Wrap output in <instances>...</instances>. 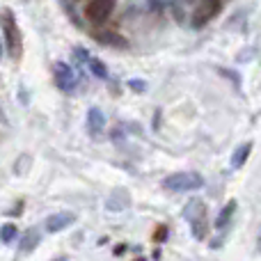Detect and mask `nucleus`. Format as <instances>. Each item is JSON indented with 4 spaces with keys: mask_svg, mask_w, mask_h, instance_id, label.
Returning a JSON list of instances; mask_svg holds the SVG:
<instances>
[{
    "mask_svg": "<svg viewBox=\"0 0 261 261\" xmlns=\"http://www.w3.org/2000/svg\"><path fill=\"white\" fill-rule=\"evenodd\" d=\"M218 12H220V0H199L197 9H195V14H193V25L195 28L206 25Z\"/></svg>",
    "mask_w": 261,
    "mask_h": 261,
    "instance_id": "5",
    "label": "nucleus"
},
{
    "mask_svg": "<svg viewBox=\"0 0 261 261\" xmlns=\"http://www.w3.org/2000/svg\"><path fill=\"white\" fill-rule=\"evenodd\" d=\"M250 151H252V142H243L234 153H231V167H243L248 161Z\"/></svg>",
    "mask_w": 261,
    "mask_h": 261,
    "instance_id": "10",
    "label": "nucleus"
},
{
    "mask_svg": "<svg viewBox=\"0 0 261 261\" xmlns=\"http://www.w3.org/2000/svg\"><path fill=\"white\" fill-rule=\"evenodd\" d=\"M90 67H92V71H94V76H99V78H106V76H108L106 67L99 62V60H90Z\"/></svg>",
    "mask_w": 261,
    "mask_h": 261,
    "instance_id": "14",
    "label": "nucleus"
},
{
    "mask_svg": "<svg viewBox=\"0 0 261 261\" xmlns=\"http://www.w3.org/2000/svg\"><path fill=\"white\" fill-rule=\"evenodd\" d=\"M87 128H90L92 135H99L101 130L106 128V117L99 108H92L90 113H87Z\"/></svg>",
    "mask_w": 261,
    "mask_h": 261,
    "instance_id": "8",
    "label": "nucleus"
},
{
    "mask_svg": "<svg viewBox=\"0 0 261 261\" xmlns=\"http://www.w3.org/2000/svg\"><path fill=\"white\" fill-rule=\"evenodd\" d=\"M184 218L190 222V229H193V236L197 241L206 239L208 234V211L206 204L202 199H190L184 208Z\"/></svg>",
    "mask_w": 261,
    "mask_h": 261,
    "instance_id": "1",
    "label": "nucleus"
},
{
    "mask_svg": "<svg viewBox=\"0 0 261 261\" xmlns=\"http://www.w3.org/2000/svg\"><path fill=\"white\" fill-rule=\"evenodd\" d=\"M3 37H5L7 53L12 55L14 60H21V53H23V35H21V28H18L16 16H14L12 9H5V14H3Z\"/></svg>",
    "mask_w": 261,
    "mask_h": 261,
    "instance_id": "2",
    "label": "nucleus"
},
{
    "mask_svg": "<svg viewBox=\"0 0 261 261\" xmlns=\"http://www.w3.org/2000/svg\"><path fill=\"white\" fill-rule=\"evenodd\" d=\"M115 9V0H90L85 7V16L90 23H103L110 18V14H113Z\"/></svg>",
    "mask_w": 261,
    "mask_h": 261,
    "instance_id": "4",
    "label": "nucleus"
},
{
    "mask_svg": "<svg viewBox=\"0 0 261 261\" xmlns=\"http://www.w3.org/2000/svg\"><path fill=\"white\" fill-rule=\"evenodd\" d=\"M16 239V227L14 225H3L0 227V241L3 243H9V241Z\"/></svg>",
    "mask_w": 261,
    "mask_h": 261,
    "instance_id": "13",
    "label": "nucleus"
},
{
    "mask_svg": "<svg viewBox=\"0 0 261 261\" xmlns=\"http://www.w3.org/2000/svg\"><path fill=\"white\" fill-rule=\"evenodd\" d=\"M167 236V227H158V231H156V236H153V239L156 241H163Z\"/></svg>",
    "mask_w": 261,
    "mask_h": 261,
    "instance_id": "15",
    "label": "nucleus"
},
{
    "mask_svg": "<svg viewBox=\"0 0 261 261\" xmlns=\"http://www.w3.org/2000/svg\"><path fill=\"white\" fill-rule=\"evenodd\" d=\"M0 58H3V41H0Z\"/></svg>",
    "mask_w": 261,
    "mask_h": 261,
    "instance_id": "17",
    "label": "nucleus"
},
{
    "mask_svg": "<svg viewBox=\"0 0 261 261\" xmlns=\"http://www.w3.org/2000/svg\"><path fill=\"white\" fill-rule=\"evenodd\" d=\"M257 250L261 252V229H259V239H257Z\"/></svg>",
    "mask_w": 261,
    "mask_h": 261,
    "instance_id": "16",
    "label": "nucleus"
},
{
    "mask_svg": "<svg viewBox=\"0 0 261 261\" xmlns=\"http://www.w3.org/2000/svg\"><path fill=\"white\" fill-rule=\"evenodd\" d=\"M204 186V179L197 172H176V174L165 176L163 181V188L172 190V193H190V190H197Z\"/></svg>",
    "mask_w": 261,
    "mask_h": 261,
    "instance_id": "3",
    "label": "nucleus"
},
{
    "mask_svg": "<svg viewBox=\"0 0 261 261\" xmlns=\"http://www.w3.org/2000/svg\"><path fill=\"white\" fill-rule=\"evenodd\" d=\"M96 39L101 41V44H110V46H126V39L119 35H115V32H96Z\"/></svg>",
    "mask_w": 261,
    "mask_h": 261,
    "instance_id": "11",
    "label": "nucleus"
},
{
    "mask_svg": "<svg viewBox=\"0 0 261 261\" xmlns=\"http://www.w3.org/2000/svg\"><path fill=\"white\" fill-rule=\"evenodd\" d=\"M55 73V83H58V87L62 92H73L76 90V73H73V69L69 67V64L64 62H58L53 69Z\"/></svg>",
    "mask_w": 261,
    "mask_h": 261,
    "instance_id": "6",
    "label": "nucleus"
},
{
    "mask_svg": "<svg viewBox=\"0 0 261 261\" xmlns=\"http://www.w3.org/2000/svg\"><path fill=\"white\" fill-rule=\"evenodd\" d=\"M76 222V216L73 213H53V216H48L46 218V231L48 234H58V231H62V229H67L69 225H73Z\"/></svg>",
    "mask_w": 261,
    "mask_h": 261,
    "instance_id": "7",
    "label": "nucleus"
},
{
    "mask_svg": "<svg viewBox=\"0 0 261 261\" xmlns=\"http://www.w3.org/2000/svg\"><path fill=\"white\" fill-rule=\"evenodd\" d=\"M39 241H41L39 231H37V229H28L25 236H23V241H21V254H30L32 250L39 245Z\"/></svg>",
    "mask_w": 261,
    "mask_h": 261,
    "instance_id": "9",
    "label": "nucleus"
},
{
    "mask_svg": "<svg viewBox=\"0 0 261 261\" xmlns=\"http://www.w3.org/2000/svg\"><path fill=\"white\" fill-rule=\"evenodd\" d=\"M234 211H236V202H229L225 208L220 211V216L216 218V227L218 229H222V227H227V222L231 220V216H234Z\"/></svg>",
    "mask_w": 261,
    "mask_h": 261,
    "instance_id": "12",
    "label": "nucleus"
}]
</instances>
